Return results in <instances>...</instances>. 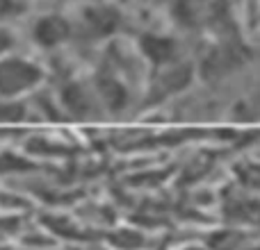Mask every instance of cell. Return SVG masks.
Listing matches in <instances>:
<instances>
[{
  "label": "cell",
  "mask_w": 260,
  "mask_h": 250,
  "mask_svg": "<svg viewBox=\"0 0 260 250\" xmlns=\"http://www.w3.org/2000/svg\"><path fill=\"white\" fill-rule=\"evenodd\" d=\"M73 21V36L89 44H108L117 39L123 30V9L110 0H87L80 5Z\"/></svg>",
  "instance_id": "obj_1"
},
{
  "label": "cell",
  "mask_w": 260,
  "mask_h": 250,
  "mask_svg": "<svg viewBox=\"0 0 260 250\" xmlns=\"http://www.w3.org/2000/svg\"><path fill=\"white\" fill-rule=\"evenodd\" d=\"M46 80V68L30 55L16 50L0 55V100H23Z\"/></svg>",
  "instance_id": "obj_2"
},
{
  "label": "cell",
  "mask_w": 260,
  "mask_h": 250,
  "mask_svg": "<svg viewBox=\"0 0 260 250\" xmlns=\"http://www.w3.org/2000/svg\"><path fill=\"white\" fill-rule=\"evenodd\" d=\"M135 50H137V57H142L144 64H148L153 71L171 66V64L185 59L183 44L171 32H155V30L139 32V36L135 39Z\"/></svg>",
  "instance_id": "obj_3"
},
{
  "label": "cell",
  "mask_w": 260,
  "mask_h": 250,
  "mask_svg": "<svg viewBox=\"0 0 260 250\" xmlns=\"http://www.w3.org/2000/svg\"><path fill=\"white\" fill-rule=\"evenodd\" d=\"M73 39V21L64 12H44L30 25V41L39 50H57Z\"/></svg>",
  "instance_id": "obj_4"
},
{
  "label": "cell",
  "mask_w": 260,
  "mask_h": 250,
  "mask_svg": "<svg viewBox=\"0 0 260 250\" xmlns=\"http://www.w3.org/2000/svg\"><path fill=\"white\" fill-rule=\"evenodd\" d=\"M210 0H167V16L180 32H199L210 23Z\"/></svg>",
  "instance_id": "obj_5"
},
{
  "label": "cell",
  "mask_w": 260,
  "mask_h": 250,
  "mask_svg": "<svg viewBox=\"0 0 260 250\" xmlns=\"http://www.w3.org/2000/svg\"><path fill=\"white\" fill-rule=\"evenodd\" d=\"M25 12L23 0H0V25H9V21L18 18Z\"/></svg>",
  "instance_id": "obj_6"
},
{
  "label": "cell",
  "mask_w": 260,
  "mask_h": 250,
  "mask_svg": "<svg viewBox=\"0 0 260 250\" xmlns=\"http://www.w3.org/2000/svg\"><path fill=\"white\" fill-rule=\"evenodd\" d=\"M23 118L21 100H0V123H16Z\"/></svg>",
  "instance_id": "obj_7"
},
{
  "label": "cell",
  "mask_w": 260,
  "mask_h": 250,
  "mask_svg": "<svg viewBox=\"0 0 260 250\" xmlns=\"http://www.w3.org/2000/svg\"><path fill=\"white\" fill-rule=\"evenodd\" d=\"M16 48V34L9 25H0V55L12 53Z\"/></svg>",
  "instance_id": "obj_8"
},
{
  "label": "cell",
  "mask_w": 260,
  "mask_h": 250,
  "mask_svg": "<svg viewBox=\"0 0 260 250\" xmlns=\"http://www.w3.org/2000/svg\"><path fill=\"white\" fill-rule=\"evenodd\" d=\"M256 25H258V30H260V7H258V12H256Z\"/></svg>",
  "instance_id": "obj_9"
}]
</instances>
